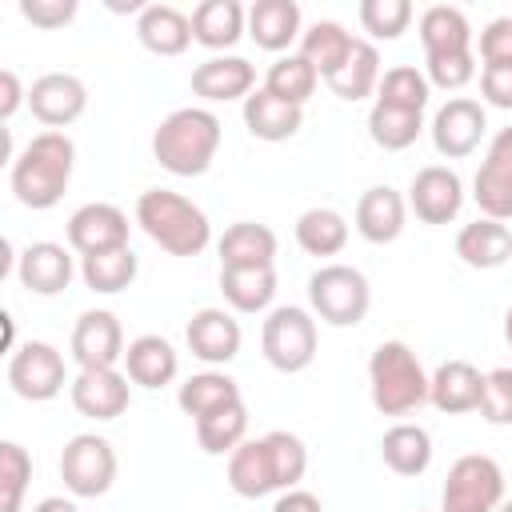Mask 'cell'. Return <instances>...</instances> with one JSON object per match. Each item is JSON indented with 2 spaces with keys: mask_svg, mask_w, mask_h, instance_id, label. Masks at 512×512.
Masks as SVG:
<instances>
[{
  "mask_svg": "<svg viewBox=\"0 0 512 512\" xmlns=\"http://www.w3.org/2000/svg\"><path fill=\"white\" fill-rule=\"evenodd\" d=\"M380 456L396 476H420L432 464V436L420 424H392L380 440Z\"/></svg>",
  "mask_w": 512,
  "mask_h": 512,
  "instance_id": "1f68e13d",
  "label": "cell"
},
{
  "mask_svg": "<svg viewBox=\"0 0 512 512\" xmlns=\"http://www.w3.org/2000/svg\"><path fill=\"white\" fill-rule=\"evenodd\" d=\"M32 512H80V508H76V500H68V496H44Z\"/></svg>",
  "mask_w": 512,
  "mask_h": 512,
  "instance_id": "f5cc1de1",
  "label": "cell"
},
{
  "mask_svg": "<svg viewBox=\"0 0 512 512\" xmlns=\"http://www.w3.org/2000/svg\"><path fill=\"white\" fill-rule=\"evenodd\" d=\"M428 84L444 88V92H460L472 76H476V56L472 52H456V56H428Z\"/></svg>",
  "mask_w": 512,
  "mask_h": 512,
  "instance_id": "bcb514c9",
  "label": "cell"
},
{
  "mask_svg": "<svg viewBox=\"0 0 512 512\" xmlns=\"http://www.w3.org/2000/svg\"><path fill=\"white\" fill-rule=\"evenodd\" d=\"M264 360L276 372H304L316 360V320L300 304H280L260 328Z\"/></svg>",
  "mask_w": 512,
  "mask_h": 512,
  "instance_id": "8992f818",
  "label": "cell"
},
{
  "mask_svg": "<svg viewBox=\"0 0 512 512\" xmlns=\"http://www.w3.org/2000/svg\"><path fill=\"white\" fill-rule=\"evenodd\" d=\"M420 44H424V60L428 56H456V52H472V24L460 8L452 4H432L420 16Z\"/></svg>",
  "mask_w": 512,
  "mask_h": 512,
  "instance_id": "83f0119b",
  "label": "cell"
},
{
  "mask_svg": "<svg viewBox=\"0 0 512 512\" xmlns=\"http://www.w3.org/2000/svg\"><path fill=\"white\" fill-rule=\"evenodd\" d=\"M420 132H424V112H404V108H388V104H372V112H368V136L384 152L412 148Z\"/></svg>",
  "mask_w": 512,
  "mask_h": 512,
  "instance_id": "74e56055",
  "label": "cell"
},
{
  "mask_svg": "<svg viewBox=\"0 0 512 512\" xmlns=\"http://www.w3.org/2000/svg\"><path fill=\"white\" fill-rule=\"evenodd\" d=\"M500 504H504V472L492 456L468 452L448 468L440 512H496Z\"/></svg>",
  "mask_w": 512,
  "mask_h": 512,
  "instance_id": "52a82bcc",
  "label": "cell"
},
{
  "mask_svg": "<svg viewBox=\"0 0 512 512\" xmlns=\"http://www.w3.org/2000/svg\"><path fill=\"white\" fill-rule=\"evenodd\" d=\"M60 480L80 500L104 496L112 488V480H116V452H112V444L104 436H96V432L72 436L64 444V452H60Z\"/></svg>",
  "mask_w": 512,
  "mask_h": 512,
  "instance_id": "ba28073f",
  "label": "cell"
},
{
  "mask_svg": "<svg viewBox=\"0 0 512 512\" xmlns=\"http://www.w3.org/2000/svg\"><path fill=\"white\" fill-rule=\"evenodd\" d=\"M460 204H464V184L444 164L420 168L412 176V184H408V208L424 224H452L460 216Z\"/></svg>",
  "mask_w": 512,
  "mask_h": 512,
  "instance_id": "9a60e30c",
  "label": "cell"
},
{
  "mask_svg": "<svg viewBox=\"0 0 512 512\" xmlns=\"http://www.w3.org/2000/svg\"><path fill=\"white\" fill-rule=\"evenodd\" d=\"M504 340H508V344H512V308H508V312H504Z\"/></svg>",
  "mask_w": 512,
  "mask_h": 512,
  "instance_id": "db71d44e",
  "label": "cell"
},
{
  "mask_svg": "<svg viewBox=\"0 0 512 512\" xmlns=\"http://www.w3.org/2000/svg\"><path fill=\"white\" fill-rule=\"evenodd\" d=\"M404 216H408V200L388 184H372L356 200V232L368 244H392L404 232Z\"/></svg>",
  "mask_w": 512,
  "mask_h": 512,
  "instance_id": "44dd1931",
  "label": "cell"
},
{
  "mask_svg": "<svg viewBox=\"0 0 512 512\" xmlns=\"http://www.w3.org/2000/svg\"><path fill=\"white\" fill-rule=\"evenodd\" d=\"M68 248L80 252V260L128 248V216L116 204H104V200L80 204L68 216Z\"/></svg>",
  "mask_w": 512,
  "mask_h": 512,
  "instance_id": "7c38bea8",
  "label": "cell"
},
{
  "mask_svg": "<svg viewBox=\"0 0 512 512\" xmlns=\"http://www.w3.org/2000/svg\"><path fill=\"white\" fill-rule=\"evenodd\" d=\"M480 60L488 64H512V16H496L480 32Z\"/></svg>",
  "mask_w": 512,
  "mask_h": 512,
  "instance_id": "7dc6e473",
  "label": "cell"
},
{
  "mask_svg": "<svg viewBox=\"0 0 512 512\" xmlns=\"http://www.w3.org/2000/svg\"><path fill=\"white\" fill-rule=\"evenodd\" d=\"M472 200L488 220H512V128H500L472 180Z\"/></svg>",
  "mask_w": 512,
  "mask_h": 512,
  "instance_id": "30bf717a",
  "label": "cell"
},
{
  "mask_svg": "<svg viewBox=\"0 0 512 512\" xmlns=\"http://www.w3.org/2000/svg\"><path fill=\"white\" fill-rule=\"evenodd\" d=\"M28 480H32V456L16 440H4L0 444V484H4L0 512H20V500H24Z\"/></svg>",
  "mask_w": 512,
  "mask_h": 512,
  "instance_id": "ee69618b",
  "label": "cell"
},
{
  "mask_svg": "<svg viewBox=\"0 0 512 512\" xmlns=\"http://www.w3.org/2000/svg\"><path fill=\"white\" fill-rule=\"evenodd\" d=\"M432 376H424L416 352L404 340H384L368 356V388L372 404L384 416H408L428 400Z\"/></svg>",
  "mask_w": 512,
  "mask_h": 512,
  "instance_id": "277c9868",
  "label": "cell"
},
{
  "mask_svg": "<svg viewBox=\"0 0 512 512\" xmlns=\"http://www.w3.org/2000/svg\"><path fill=\"white\" fill-rule=\"evenodd\" d=\"M192 92L212 104L248 100L256 92V68L244 56H212L192 68Z\"/></svg>",
  "mask_w": 512,
  "mask_h": 512,
  "instance_id": "d6986e66",
  "label": "cell"
},
{
  "mask_svg": "<svg viewBox=\"0 0 512 512\" xmlns=\"http://www.w3.org/2000/svg\"><path fill=\"white\" fill-rule=\"evenodd\" d=\"M136 224L168 256H200L212 240V224L204 208H196L188 196L168 188H144L136 196Z\"/></svg>",
  "mask_w": 512,
  "mask_h": 512,
  "instance_id": "3957f363",
  "label": "cell"
},
{
  "mask_svg": "<svg viewBox=\"0 0 512 512\" xmlns=\"http://www.w3.org/2000/svg\"><path fill=\"white\" fill-rule=\"evenodd\" d=\"M220 292L244 316L264 312L276 296V272L272 268H220Z\"/></svg>",
  "mask_w": 512,
  "mask_h": 512,
  "instance_id": "e575fe53",
  "label": "cell"
},
{
  "mask_svg": "<svg viewBox=\"0 0 512 512\" xmlns=\"http://www.w3.org/2000/svg\"><path fill=\"white\" fill-rule=\"evenodd\" d=\"M308 304H312V316H320L324 324L356 328L372 304L368 276L352 264H320L308 276Z\"/></svg>",
  "mask_w": 512,
  "mask_h": 512,
  "instance_id": "5b68a950",
  "label": "cell"
},
{
  "mask_svg": "<svg viewBox=\"0 0 512 512\" xmlns=\"http://www.w3.org/2000/svg\"><path fill=\"white\" fill-rule=\"evenodd\" d=\"M20 16L44 32L64 28L76 16V0H20Z\"/></svg>",
  "mask_w": 512,
  "mask_h": 512,
  "instance_id": "c3c4849f",
  "label": "cell"
},
{
  "mask_svg": "<svg viewBox=\"0 0 512 512\" xmlns=\"http://www.w3.org/2000/svg\"><path fill=\"white\" fill-rule=\"evenodd\" d=\"M272 512H324V504H320V496H312L308 488H288V492L276 496Z\"/></svg>",
  "mask_w": 512,
  "mask_h": 512,
  "instance_id": "816d5d0a",
  "label": "cell"
},
{
  "mask_svg": "<svg viewBox=\"0 0 512 512\" xmlns=\"http://www.w3.org/2000/svg\"><path fill=\"white\" fill-rule=\"evenodd\" d=\"M68 392H72V408L88 420H116L132 404V380L120 368H80Z\"/></svg>",
  "mask_w": 512,
  "mask_h": 512,
  "instance_id": "4fadbf2b",
  "label": "cell"
},
{
  "mask_svg": "<svg viewBox=\"0 0 512 512\" xmlns=\"http://www.w3.org/2000/svg\"><path fill=\"white\" fill-rule=\"evenodd\" d=\"M412 4L408 0H360V28L372 40H400L408 32Z\"/></svg>",
  "mask_w": 512,
  "mask_h": 512,
  "instance_id": "7bdbcfd3",
  "label": "cell"
},
{
  "mask_svg": "<svg viewBox=\"0 0 512 512\" xmlns=\"http://www.w3.org/2000/svg\"><path fill=\"white\" fill-rule=\"evenodd\" d=\"M176 372H180V356L156 332H144L124 348V376L140 388H164L176 380Z\"/></svg>",
  "mask_w": 512,
  "mask_h": 512,
  "instance_id": "603a6c76",
  "label": "cell"
},
{
  "mask_svg": "<svg viewBox=\"0 0 512 512\" xmlns=\"http://www.w3.org/2000/svg\"><path fill=\"white\" fill-rule=\"evenodd\" d=\"M16 276L20 284L32 292V296H60L72 276H76V264H72V252L64 244H52V240H36L28 244L20 256H16Z\"/></svg>",
  "mask_w": 512,
  "mask_h": 512,
  "instance_id": "e0dca14e",
  "label": "cell"
},
{
  "mask_svg": "<svg viewBox=\"0 0 512 512\" xmlns=\"http://www.w3.org/2000/svg\"><path fill=\"white\" fill-rule=\"evenodd\" d=\"M216 252H220V268H272L276 232L256 220H236L224 228Z\"/></svg>",
  "mask_w": 512,
  "mask_h": 512,
  "instance_id": "cb8c5ba5",
  "label": "cell"
},
{
  "mask_svg": "<svg viewBox=\"0 0 512 512\" xmlns=\"http://www.w3.org/2000/svg\"><path fill=\"white\" fill-rule=\"evenodd\" d=\"M352 44H356V36L344 32V24H336V20H316V24L300 36V56L316 68V76L332 80V76L348 64Z\"/></svg>",
  "mask_w": 512,
  "mask_h": 512,
  "instance_id": "4dcf8cb0",
  "label": "cell"
},
{
  "mask_svg": "<svg viewBox=\"0 0 512 512\" xmlns=\"http://www.w3.org/2000/svg\"><path fill=\"white\" fill-rule=\"evenodd\" d=\"M484 128H488L484 104L480 100H468V96H452L432 116V144H436L440 156L464 160V156H472L480 148Z\"/></svg>",
  "mask_w": 512,
  "mask_h": 512,
  "instance_id": "8fae6325",
  "label": "cell"
},
{
  "mask_svg": "<svg viewBox=\"0 0 512 512\" xmlns=\"http://www.w3.org/2000/svg\"><path fill=\"white\" fill-rule=\"evenodd\" d=\"M28 108H32V116L40 120V124H48V128H68V124H76L80 116H84V108H88V88H84V80L80 76H72V72H44L40 80H32V88H28Z\"/></svg>",
  "mask_w": 512,
  "mask_h": 512,
  "instance_id": "5bb4252c",
  "label": "cell"
},
{
  "mask_svg": "<svg viewBox=\"0 0 512 512\" xmlns=\"http://www.w3.org/2000/svg\"><path fill=\"white\" fill-rule=\"evenodd\" d=\"M480 96L492 108H512V64H488V68H480Z\"/></svg>",
  "mask_w": 512,
  "mask_h": 512,
  "instance_id": "681fc988",
  "label": "cell"
},
{
  "mask_svg": "<svg viewBox=\"0 0 512 512\" xmlns=\"http://www.w3.org/2000/svg\"><path fill=\"white\" fill-rule=\"evenodd\" d=\"M140 264H136V252L132 248H116V252H100V256H84L80 260V276L92 292H124L132 280H136Z\"/></svg>",
  "mask_w": 512,
  "mask_h": 512,
  "instance_id": "f35d334b",
  "label": "cell"
},
{
  "mask_svg": "<svg viewBox=\"0 0 512 512\" xmlns=\"http://www.w3.org/2000/svg\"><path fill=\"white\" fill-rule=\"evenodd\" d=\"M72 360L80 368H116L124 360V328L116 312L88 308L72 328Z\"/></svg>",
  "mask_w": 512,
  "mask_h": 512,
  "instance_id": "2e32d148",
  "label": "cell"
},
{
  "mask_svg": "<svg viewBox=\"0 0 512 512\" xmlns=\"http://www.w3.org/2000/svg\"><path fill=\"white\" fill-rule=\"evenodd\" d=\"M248 28V12L236 0H204L192 8V40L220 52L232 48Z\"/></svg>",
  "mask_w": 512,
  "mask_h": 512,
  "instance_id": "f1b7e54d",
  "label": "cell"
},
{
  "mask_svg": "<svg viewBox=\"0 0 512 512\" xmlns=\"http://www.w3.org/2000/svg\"><path fill=\"white\" fill-rule=\"evenodd\" d=\"M428 96H432V84L420 68L412 64H396L380 76V88H376V104H388V108H404V112H424L428 108Z\"/></svg>",
  "mask_w": 512,
  "mask_h": 512,
  "instance_id": "ab89813d",
  "label": "cell"
},
{
  "mask_svg": "<svg viewBox=\"0 0 512 512\" xmlns=\"http://www.w3.org/2000/svg\"><path fill=\"white\" fill-rule=\"evenodd\" d=\"M232 400H240V384L228 372H196L176 392V404L192 420H200V416H208V412H216V408H224Z\"/></svg>",
  "mask_w": 512,
  "mask_h": 512,
  "instance_id": "d590c367",
  "label": "cell"
},
{
  "mask_svg": "<svg viewBox=\"0 0 512 512\" xmlns=\"http://www.w3.org/2000/svg\"><path fill=\"white\" fill-rule=\"evenodd\" d=\"M136 40L152 56H180L192 44V16L172 4H144L136 16Z\"/></svg>",
  "mask_w": 512,
  "mask_h": 512,
  "instance_id": "7402d4cb",
  "label": "cell"
},
{
  "mask_svg": "<svg viewBox=\"0 0 512 512\" xmlns=\"http://www.w3.org/2000/svg\"><path fill=\"white\" fill-rule=\"evenodd\" d=\"M72 168H76V144L68 132H36L20 156H12V172H8V184H12V196L32 208V212H44V208H56L68 180H72Z\"/></svg>",
  "mask_w": 512,
  "mask_h": 512,
  "instance_id": "6da1fadb",
  "label": "cell"
},
{
  "mask_svg": "<svg viewBox=\"0 0 512 512\" xmlns=\"http://www.w3.org/2000/svg\"><path fill=\"white\" fill-rule=\"evenodd\" d=\"M380 52H376V44L372 40H356L352 44V56H348V64L328 80V88L340 96V100H368V96H376V88H380Z\"/></svg>",
  "mask_w": 512,
  "mask_h": 512,
  "instance_id": "836d02e7",
  "label": "cell"
},
{
  "mask_svg": "<svg viewBox=\"0 0 512 512\" xmlns=\"http://www.w3.org/2000/svg\"><path fill=\"white\" fill-rule=\"evenodd\" d=\"M184 340H188V352L204 364H228L240 356V320L224 308H200L192 312L188 328H184Z\"/></svg>",
  "mask_w": 512,
  "mask_h": 512,
  "instance_id": "ac0fdd59",
  "label": "cell"
},
{
  "mask_svg": "<svg viewBox=\"0 0 512 512\" xmlns=\"http://www.w3.org/2000/svg\"><path fill=\"white\" fill-rule=\"evenodd\" d=\"M220 152V120L208 108H176L152 132V156L172 176H204Z\"/></svg>",
  "mask_w": 512,
  "mask_h": 512,
  "instance_id": "7a4b0ae2",
  "label": "cell"
},
{
  "mask_svg": "<svg viewBox=\"0 0 512 512\" xmlns=\"http://www.w3.org/2000/svg\"><path fill=\"white\" fill-rule=\"evenodd\" d=\"M316 84H320V76H316V68H312L300 52L280 56V60L268 68V76H264V88H268L272 96L296 104V108H304V100L316 92Z\"/></svg>",
  "mask_w": 512,
  "mask_h": 512,
  "instance_id": "60d3db41",
  "label": "cell"
},
{
  "mask_svg": "<svg viewBox=\"0 0 512 512\" xmlns=\"http://www.w3.org/2000/svg\"><path fill=\"white\" fill-rule=\"evenodd\" d=\"M496 512H512V500H504V504H500V508H496Z\"/></svg>",
  "mask_w": 512,
  "mask_h": 512,
  "instance_id": "11a10c76",
  "label": "cell"
},
{
  "mask_svg": "<svg viewBox=\"0 0 512 512\" xmlns=\"http://www.w3.org/2000/svg\"><path fill=\"white\" fill-rule=\"evenodd\" d=\"M264 444H268V456H272L276 488H280V492L296 488V484L304 480V472H308V448H304V440H300L296 432L276 428V432L264 436Z\"/></svg>",
  "mask_w": 512,
  "mask_h": 512,
  "instance_id": "b9f144b4",
  "label": "cell"
},
{
  "mask_svg": "<svg viewBox=\"0 0 512 512\" xmlns=\"http://www.w3.org/2000/svg\"><path fill=\"white\" fill-rule=\"evenodd\" d=\"M480 416H484L488 424H512V368H492V372H484Z\"/></svg>",
  "mask_w": 512,
  "mask_h": 512,
  "instance_id": "f6af8a7d",
  "label": "cell"
},
{
  "mask_svg": "<svg viewBox=\"0 0 512 512\" xmlns=\"http://www.w3.org/2000/svg\"><path fill=\"white\" fill-rule=\"evenodd\" d=\"M228 484L244 500H260V496L276 492V472H272V456H268L264 436L260 440H244L228 456Z\"/></svg>",
  "mask_w": 512,
  "mask_h": 512,
  "instance_id": "f546056e",
  "label": "cell"
},
{
  "mask_svg": "<svg viewBox=\"0 0 512 512\" xmlns=\"http://www.w3.org/2000/svg\"><path fill=\"white\" fill-rule=\"evenodd\" d=\"M8 384L20 400H32V404H44L52 396L64 392L68 384V372H64V356L56 344L48 340H28L20 344L12 356H8Z\"/></svg>",
  "mask_w": 512,
  "mask_h": 512,
  "instance_id": "9c48e42d",
  "label": "cell"
},
{
  "mask_svg": "<svg viewBox=\"0 0 512 512\" xmlns=\"http://www.w3.org/2000/svg\"><path fill=\"white\" fill-rule=\"evenodd\" d=\"M428 400L448 412V416H460V412H480V400H484V372L468 360H444L436 372H432V384H428Z\"/></svg>",
  "mask_w": 512,
  "mask_h": 512,
  "instance_id": "ffe728a7",
  "label": "cell"
},
{
  "mask_svg": "<svg viewBox=\"0 0 512 512\" xmlns=\"http://www.w3.org/2000/svg\"><path fill=\"white\" fill-rule=\"evenodd\" d=\"M304 124V108L272 96L268 88H256L248 100H244V128L256 136V140H268V144H280L288 136H296Z\"/></svg>",
  "mask_w": 512,
  "mask_h": 512,
  "instance_id": "d4e9b609",
  "label": "cell"
},
{
  "mask_svg": "<svg viewBox=\"0 0 512 512\" xmlns=\"http://www.w3.org/2000/svg\"><path fill=\"white\" fill-rule=\"evenodd\" d=\"M20 104H28V92L20 88V76H16L12 68H4V72H0V120L8 124Z\"/></svg>",
  "mask_w": 512,
  "mask_h": 512,
  "instance_id": "f907efd6",
  "label": "cell"
},
{
  "mask_svg": "<svg viewBox=\"0 0 512 512\" xmlns=\"http://www.w3.org/2000/svg\"><path fill=\"white\" fill-rule=\"evenodd\" d=\"M296 244L308 256H336L348 244V220L336 208H308L296 220Z\"/></svg>",
  "mask_w": 512,
  "mask_h": 512,
  "instance_id": "8d00e7d4",
  "label": "cell"
},
{
  "mask_svg": "<svg viewBox=\"0 0 512 512\" xmlns=\"http://www.w3.org/2000/svg\"><path fill=\"white\" fill-rule=\"evenodd\" d=\"M456 256L468 268H500L512 260V228L480 216L456 232Z\"/></svg>",
  "mask_w": 512,
  "mask_h": 512,
  "instance_id": "484cf974",
  "label": "cell"
},
{
  "mask_svg": "<svg viewBox=\"0 0 512 512\" xmlns=\"http://www.w3.org/2000/svg\"><path fill=\"white\" fill-rule=\"evenodd\" d=\"M192 424H196V440H200V448L208 456H224V452L232 456L248 440V408H244V400H232V404H224V408H216V412H208V416H200Z\"/></svg>",
  "mask_w": 512,
  "mask_h": 512,
  "instance_id": "d6a6232c",
  "label": "cell"
},
{
  "mask_svg": "<svg viewBox=\"0 0 512 512\" xmlns=\"http://www.w3.org/2000/svg\"><path fill=\"white\" fill-rule=\"evenodd\" d=\"M248 36L264 52H284L292 40H300V4L296 0H256L248 8Z\"/></svg>",
  "mask_w": 512,
  "mask_h": 512,
  "instance_id": "4316f807",
  "label": "cell"
}]
</instances>
